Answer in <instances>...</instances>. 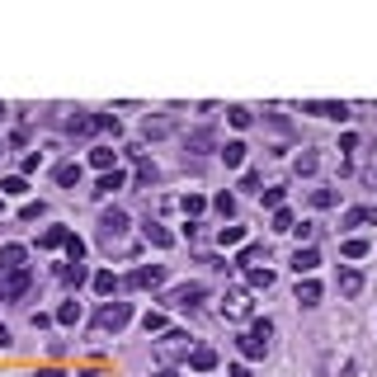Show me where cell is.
<instances>
[{
  "mask_svg": "<svg viewBox=\"0 0 377 377\" xmlns=\"http://www.w3.org/2000/svg\"><path fill=\"white\" fill-rule=\"evenodd\" d=\"M127 321H132V302H104L99 316H94V330H113V335H118Z\"/></svg>",
  "mask_w": 377,
  "mask_h": 377,
  "instance_id": "1",
  "label": "cell"
},
{
  "mask_svg": "<svg viewBox=\"0 0 377 377\" xmlns=\"http://www.w3.org/2000/svg\"><path fill=\"white\" fill-rule=\"evenodd\" d=\"M156 354H160L165 363H174V359H188V354H193V345H188L184 330H165V335H160V345H156Z\"/></svg>",
  "mask_w": 377,
  "mask_h": 377,
  "instance_id": "2",
  "label": "cell"
},
{
  "mask_svg": "<svg viewBox=\"0 0 377 377\" xmlns=\"http://www.w3.org/2000/svg\"><path fill=\"white\" fill-rule=\"evenodd\" d=\"M33 274L29 269H15V274H0V302H19L24 293H29Z\"/></svg>",
  "mask_w": 377,
  "mask_h": 377,
  "instance_id": "3",
  "label": "cell"
},
{
  "mask_svg": "<svg viewBox=\"0 0 377 377\" xmlns=\"http://www.w3.org/2000/svg\"><path fill=\"white\" fill-rule=\"evenodd\" d=\"M302 113H312V118H335V123H345L349 118V104H335V99H307Z\"/></svg>",
  "mask_w": 377,
  "mask_h": 377,
  "instance_id": "4",
  "label": "cell"
},
{
  "mask_svg": "<svg viewBox=\"0 0 377 377\" xmlns=\"http://www.w3.org/2000/svg\"><path fill=\"white\" fill-rule=\"evenodd\" d=\"M184 151H193V156L217 151V132H212V127H193V132H184Z\"/></svg>",
  "mask_w": 377,
  "mask_h": 377,
  "instance_id": "5",
  "label": "cell"
},
{
  "mask_svg": "<svg viewBox=\"0 0 377 377\" xmlns=\"http://www.w3.org/2000/svg\"><path fill=\"white\" fill-rule=\"evenodd\" d=\"M165 302H170V307H198V302H203V283H179V288L165 293Z\"/></svg>",
  "mask_w": 377,
  "mask_h": 377,
  "instance_id": "6",
  "label": "cell"
},
{
  "mask_svg": "<svg viewBox=\"0 0 377 377\" xmlns=\"http://www.w3.org/2000/svg\"><path fill=\"white\" fill-rule=\"evenodd\" d=\"M160 279H165V264H141V269H132V274H127L123 288H156Z\"/></svg>",
  "mask_w": 377,
  "mask_h": 377,
  "instance_id": "7",
  "label": "cell"
},
{
  "mask_svg": "<svg viewBox=\"0 0 377 377\" xmlns=\"http://www.w3.org/2000/svg\"><path fill=\"white\" fill-rule=\"evenodd\" d=\"M123 231H127V212L123 207H109V212L99 217V236H104V241H118Z\"/></svg>",
  "mask_w": 377,
  "mask_h": 377,
  "instance_id": "8",
  "label": "cell"
},
{
  "mask_svg": "<svg viewBox=\"0 0 377 377\" xmlns=\"http://www.w3.org/2000/svg\"><path fill=\"white\" fill-rule=\"evenodd\" d=\"M24 260H29V250H24L19 241L0 245V274H15V269H24Z\"/></svg>",
  "mask_w": 377,
  "mask_h": 377,
  "instance_id": "9",
  "label": "cell"
},
{
  "mask_svg": "<svg viewBox=\"0 0 377 377\" xmlns=\"http://www.w3.org/2000/svg\"><path fill=\"white\" fill-rule=\"evenodd\" d=\"M316 264H321L316 245H298V250H293V269H298V279H302V274L312 279V269H316Z\"/></svg>",
  "mask_w": 377,
  "mask_h": 377,
  "instance_id": "10",
  "label": "cell"
},
{
  "mask_svg": "<svg viewBox=\"0 0 377 377\" xmlns=\"http://www.w3.org/2000/svg\"><path fill=\"white\" fill-rule=\"evenodd\" d=\"M222 316H231V321L250 316V298H245V293H226V298H222Z\"/></svg>",
  "mask_w": 377,
  "mask_h": 377,
  "instance_id": "11",
  "label": "cell"
},
{
  "mask_svg": "<svg viewBox=\"0 0 377 377\" xmlns=\"http://www.w3.org/2000/svg\"><path fill=\"white\" fill-rule=\"evenodd\" d=\"M188 368H193V373H212V368H217V349L198 345L193 354H188Z\"/></svg>",
  "mask_w": 377,
  "mask_h": 377,
  "instance_id": "12",
  "label": "cell"
},
{
  "mask_svg": "<svg viewBox=\"0 0 377 377\" xmlns=\"http://www.w3.org/2000/svg\"><path fill=\"white\" fill-rule=\"evenodd\" d=\"M260 260H264V264H269V250H264V245H260V241H255V245H245V250L236 255V264L245 269V274H250V269H260Z\"/></svg>",
  "mask_w": 377,
  "mask_h": 377,
  "instance_id": "13",
  "label": "cell"
},
{
  "mask_svg": "<svg viewBox=\"0 0 377 377\" xmlns=\"http://www.w3.org/2000/svg\"><path fill=\"white\" fill-rule=\"evenodd\" d=\"M293 298H298L302 307H316V302H321V283H316V279H298V288H293Z\"/></svg>",
  "mask_w": 377,
  "mask_h": 377,
  "instance_id": "14",
  "label": "cell"
},
{
  "mask_svg": "<svg viewBox=\"0 0 377 377\" xmlns=\"http://www.w3.org/2000/svg\"><path fill=\"white\" fill-rule=\"evenodd\" d=\"M94 293H99V298H113V293H118V288H123V283H118V274H113V269H99V274H94Z\"/></svg>",
  "mask_w": 377,
  "mask_h": 377,
  "instance_id": "15",
  "label": "cell"
},
{
  "mask_svg": "<svg viewBox=\"0 0 377 377\" xmlns=\"http://www.w3.org/2000/svg\"><path fill=\"white\" fill-rule=\"evenodd\" d=\"M141 236H146V241H151V245H156V250H170V245H174V236L165 231V226H160V222H146V226H141Z\"/></svg>",
  "mask_w": 377,
  "mask_h": 377,
  "instance_id": "16",
  "label": "cell"
},
{
  "mask_svg": "<svg viewBox=\"0 0 377 377\" xmlns=\"http://www.w3.org/2000/svg\"><path fill=\"white\" fill-rule=\"evenodd\" d=\"M217 156L226 160V170H241V165H245V141H226Z\"/></svg>",
  "mask_w": 377,
  "mask_h": 377,
  "instance_id": "17",
  "label": "cell"
},
{
  "mask_svg": "<svg viewBox=\"0 0 377 377\" xmlns=\"http://www.w3.org/2000/svg\"><path fill=\"white\" fill-rule=\"evenodd\" d=\"M236 349H241L245 359H264V354H269V345H264V340H255V335H241V340H236Z\"/></svg>",
  "mask_w": 377,
  "mask_h": 377,
  "instance_id": "18",
  "label": "cell"
},
{
  "mask_svg": "<svg viewBox=\"0 0 377 377\" xmlns=\"http://www.w3.org/2000/svg\"><path fill=\"white\" fill-rule=\"evenodd\" d=\"M340 293H345V298H359L363 293V274L359 269H345V274H340Z\"/></svg>",
  "mask_w": 377,
  "mask_h": 377,
  "instance_id": "19",
  "label": "cell"
},
{
  "mask_svg": "<svg viewBox=\"0 0 377 377\" xmlns=\"http://www.w3.org/2000/svg\"><path fill=\"white\" fill-rule=\"evenodd\" d=\"M123 184H127V174H123V170H109V174H99V184H94V193H118Z\"/></svg>",
  "mask_w": 377,
  "mask_h": 377,
  "instance_id": "20",
  "label": "cell"
},
{
  "mask_svg": "<svg viewBox=\"0 0 377 377\" xmlns=\"http://www.w3.org/2000/svg\"><path fill=\"white\" fill-rule=\"evenodd\" d=\"M377 222V207H349L345 212V226H373Z\"/></svg>",
  "mask_w": 377,
  "mask_h": 377,
  "instance_id": "21",
  "label": "cell"
},
{
  "mask_svg": "<svg viewBox=\"0 0 377 377\" xmlns=\"http://www.w3.org/2000/svg\"><path fill=\"white\" fill-rule=\"evenodd\" d=\"M29 184H24V174H10V179H0V198H24Z\"/></svg>",
  "mask_w": 377,
  "mask_h": 377,
  "instance_id": "22",
  "label": "cell"
},
{
  "mask_svg": "<svg viewBox=\"0 0 377 377\" xmlns=\"http://www.w3.org/2000/svg\"><path fill=\"white\" fill-rule=\"evenodd\" d=\"M90 165H94V170H99V174L118 170V165H113V151H109V146H94V151H90Z\"/></svg>",
  "mask_w": 377,
  "mask_h": 377,
  "instance_id": "23",
  "label": "cell"
},
{
  "mask_svg": "<svg viewBox=\"0 0 377 377\" xmlns=\"http://www.w3.org/2000/svg\"><path fill=\"white\" fill-rule=\"evenodd\" d=\"M66 236H71L66 226H47V231L38 236V245H43V250H57V245H66Z\"/></svg>",
  "mask_w": 377,
  "mask_h": 377,
  "instance_id": "24",
  "label": "cell"
},
{
  "mask_svg": "<svg viewBox=\"0 0 377 377\" xmlns=\"http://www.w3.org/2000/svg\"><path fill=\"white\" fill-rule=\"evenodd\" d=\"M66 132H76V137H90V132H94V113H76V118H66Z\"/></svg>",
  "mask_w": 377,
  "mask_h": 377,
  "instance_id": "25",
  "label": "cell"
},
{
  "mask_svg": "<svg viewBox=\"0 0 377 377\" xmlns=\"http://www.w3.org/2000/svg\"><path fill=\"white\" fill-rule=\"evenodd\" d=\"M57 184H80V160H66V165H57Z\"/></svg>",
  "mask_w": 377,
  "mask_h": 377,
  "instance_id": "26",
  "label": "cell"
},
{
  "mask_svg": "<svg viewBox=\"0 0 377 377\" xmlns=\"http://www.w3.org/2000/svg\"><path fill=\"white\" fill-rule=\"evenodd\" d=\"M340 250H345V260H363V255H368V241H363V236H349Z\"/></svg>",
  "mask_w": 377,
  "mask_h": 377,
  "instance_id": "27",
  "label": "cell"
},
{
  "mask_svg": "<svg viewBox=\"0 0 377 377\" xmlns=\"http://www.w3.org/2000/svg\"><path fill=\"white\" fill-rule=\"evenodd\" d=\"M57 321H62V326H76V321H80V302L76 298L62 302V307H57Z\"/></svg>",
  "mask_w": 377,
  "mask_h": 377,
  "instance_id": "28",
  "label": "cell"
},
{
  "mask_svg": "<svg viewBox=\"0 0 377 377\" xmlns=\"http://www.w3.org/2000/svg\"><path fill=\"white\" fill-rule=\"evenodd\" d=\"M66 260L71 264H85V241L80 236H66Z\"/></svg>",
  "mask_w": 377,
  "mask_h": 377,
  "instance_id": "29",
  "label": "cell"
},
{
  "mask_svg": "<svg viewBox=\"0 0 377 377\" xmlns=\"http://www.w3.org/2000/svg\"><path fill=\"white\" fill-rule=\"evenodd\" d=\"M316 165H321V156H316V151H302V156L293 160V170H298V174H316Z\"/></svg>",
  "mask_w": 377,
  "mask_h": 377,
  "instance_id": "30",
  "label": "cell"
},
{
  "mask_svg": "<svg viewBox=\"0 0 377 377\" xmlns=\"http://www.w3.org/2000/svg\"><path fill=\"white\" fill-rule=\"evenodd\" d=\"M335 203H340L335 188H312V207H335Z\"/></svg>",
  "mask_w": 377,
  "mask_h": 377,
  "instance_id": "31",
  "label": "cell"
},
{
  "mask_svg": "<svg viewBox=\"0 0 377 377\" xmlns=\"http://www.w3.org/2000/svg\"><path fill=\"white\" fill-rule=\"evenodd\" d=\"M217 241H222V245H241V241H245V226H236V222H231V226H222V231H217Z\"/></svg>",
  "mask_w": 377,
  "mask_h": 377,
  "instance_id": "32",
  "label": "cell"
},
{
  "mask_svg": "<svg viewBox=\"0 0 377 377\" xmlns=\"http://www.w3.org/2000/svg\"><path fill=\"white\" fill-rule=\"evenodd\" d=\"M226 118H231V127H250V118H255V113L245 109V104H231V109H226Z\"/></svg>",
  "mask_w": 377,
  "mask_h": 377,
  "instance_id": "33",
  "label": "cell"
},
{
  "mask_svg": "<svg viewBox=\"0 0 377 377\" xmlns=\"http://www.w3.org/2000/svg\"><path fill=\"white\" fill-rule=\"evenodd\" d=\"M141 132H146V137H165V132H170V118H146Z\"/></svg>",
  "mask_w": 377,
  "mask_h": 377,
  "instance_id": "34",
  "label": "cell"
},
{
  "mask_svg": "<svg viewBox=\"0 0 377 377\" xmlns=\"http://www.w3.org/2000/svg\"><path fill=\"white\" fill-rule=\"evenodd\" d=\"M179 207H184L188 217H198V212L207 207V198H203V193H184V203H179Z\"/></svg>",
  "mask_w": 377,
  "mask_h": 377,
  "instance_id": "35",
  "label": "cell"
},
{
  "mask_svg": "<svg viewBox=\"0 0 377 377\" xmlns=\"http://www.w3.org/2000/svg\"><path fill=\"white\" fill-rule=\"evenodd\" d=\"M293 226H298V217H293L288 207H279V212H274V231H293Z\"/></svg>",
  "mask_w": 377,
  "mask_h": 377,
  "instance_id": "36",
  "label": "cell"
},
{
  "mask_svg": "<svg viewBox=\"0 0 377 377\" xmlns=\"http://www.w3.org/2000/svg\"><path fill=\"white\" fill-rule=\"evenodd\" d=\"M141 326H146V335H160V330H165V316H160V312H146V316H141Z\"/></svg>",
  "mask_w": 377,
  "mask_h": 377,
  "instance_id": "37",
  "label": "cell"
},
{
  "mask_svg": "<svg viewBox=\"0 0 377 377\" xmlns=\"http://www.w3.org/2000/svg\"><path fill=\"white\" fill-rule=\"evenodd\" d=\"M293 236H298V245H312V236H316V222H298V226H293Z\"/></svg>",
  "mask_w": 377,
  "mask_h": 377,
  "instance_id": "38",
  "label": "cell"
},
{
  "mask_svg": "<svg viewBox=\"0 0 377 377\" xmlns=\"http://www.w3.org/2000/svg\"><path fill=\"white\" fill-rule=\"evenodd\" d=\"M250 288H274V269H250Z\"/></svg>",
  "mask_w": 377,
  "mask_h": 377,
  "instance_id": "39",
  "label": "cell"
},
{
  "mask_svg": "<svg viewBox=\"0 0 377 377\" xmlns=\"http://www.w3.org/2000/svg\"><path fill=\"white\" fill-rule=\"evenodd\" d=\"M260 198H264V207L279 212V207H283V188H260Z\"/></svg>",
  "mask_w": 377,
  "mask_h": 377,
  "instance_id": "40",
  "label": "cell"
},
{
  "mask_svg": "<svg viewBox=\"0 0 377 377\" xmlns=\"http://www.w3.org/2000/svg\"><path fill=\"white\" fill-rule=\"evenodd\" d=\"M62 279H66V283H76V288H80V283H85V264H66V269H62Z\"/></svg>",
  "mask_w": 377,
  "mask_h": 377,
  "instance_id": "41",
  "label": "cell"
},
{
  "mask_svg": "<svg viewBox=\"0 0 377 377\" xmlns=\"http://www.w3.org/2000/svg\"><path fill=\"white\" fill-rule=\"evenodd\" d=\"M94 127H104V132L118 137V118H113V113H94Z\"/></svg>",
  "mask_w": 377,
  "mask_h": 377,
  "instance_id": "42",
  "label": "cell"
},
{
  "mask_svg": "<svg viewBox=\"0 0 377 377\" xmlns=\"http://www.w3.org/2000/svg\"><path fill=\"white\" fill-rule=\"evenodd\" d=\"M212 203H217V212H222V217H231V212H236V198H231V193H217Z\"/></svg>",
  "mask_w": 377,
  "mask_h": 377,
  "instance_id": "43",
  "label": "cell"
},
{
  "mask_svg": "<svg viewBox=\"0 0 377 377\" xmlns=\"http://www.w3.org/2000/svg\"><path fill=\"white\" fill-rule=\"evenodd\" d=\"M250 335H255V340H264V345H269V335H274V321H255V326H250Z\"/></svg>",
  "mask_w": 377,
  "mask_h": 377,
  "instance_id": "44",
  "label": "cell"
},
{
  "mask_svg": "<svg viewBox=\"0 0 377 377\" xmlns=\"http://www.w3.org/2000/svg\"><path fill=\"white\" fill-rule=\"evenodd\" d=\"M19 217H24V222H33V217H43V203H24V207H19Z\"/></svg>",
  "mask_w": 377,
  "mask_h": 377,
  "instance_id": "45",
  "label": "cell"
},
{
  "mask_svg": "<svg viewBox=\"0 0 377 377\" xmlns=\"http://www.w3.org/2000/svg\"><path fill=\"white\" fill-rule=\"evenodd\" d=\"M151 179H156V165H146V160H141V170H137V184H151Z\"/></svg>",
  "mask_w": 377,
  "mask_h": 377,
  "instance_id": "46",
  "label": "cell"
},
{
  "mask_svg": "<svg viewBox=\"0 0 377 377\" xmlns=\"http://www.w3.org/2000/svg\"><path fill=\"white\" fill-rule=\"evenodd\" d=\"M241 188H260V170H245V174H241Z\"/></svg>",
  "mask_w": 377,
  "mask_h": 377,
  "instance_id": "47",
  "label": "cell"
},
{
  "mask_svg": "<svg viewBox=\"0 0 377 377\" xmlns=\"http://www.w3.org/2000/svg\"><path fill=\"white\" fill-rule=\"evenodd\" d=\"M226 377H250V373H245V363H231V368H226Z\"/></svg>",
  "mask_w": 377,
  "mask_h": 377,
  "instance_id": "48",
  "label": "cell"
},
{
  "mask_svg": "<svg viewBox=\"0 0 377 377\" xmlns=\"http://www.w3.org/2000/svg\"><path fill=\"white\" fill-rule=\"evenodd\" d=\"M38 377H66V373H62V368H43Z\"/></svg>",
  "mask_w": 377,
  "mask_h": 377,
  "instance_id": "49",
  "label": "cell"
},
{
  "mask_svg": "<svg viewBox=\"0 0 377 377\" xmlns=\"http://www.w3.org/2000/svg\"><path fill=\"white\" fill-rule=\"evenodd\" d=\"M5 345H10V330H5V326H0V349H5Z\"/></svg>",
  "mask_w": 377,
  "mask_h": 377,
  "instance_id": "50",
  "label": "cell"
},
{
  "mask_svg": "<svg viewBox=\"0 0 377 377\" xmlns=\"http://www.w3.org/2000/svg\"><path fill=\"white\" fill-rule=\"evenodd\" d=\"M151 377H174V373H170V368H156V373H151Z\"/></svg>",
  "mask_w": 377,
  "mask_h": 377,
  "instance_id": "51",
  "label": "cell"
},
{
  "mask_svg": "<svg viewBox=\"0 0 377 377\" xmlns=\"http://www.w3.org/2000/svg\"><path fill=\"white\" fill-rule=\"evenodd\" d=\"M80 377H99V373H80Z\"/></svg>",
  "mask_w": 377,
  "mask_h": 377,
  "instance_id": "52",
  "label": "cell"
},
{
  "mask_svg": "<svg viewBox=\"0 0 377 377\" xmlns=\"http://www.w3.org/2000/svg\"><path fill=\"white\" fill-rule=\"evenodd\" d=\"M0 118H5V104H0Z\"/></svg>",
  "mask_w": 377,
  "mask_h": 377,
  "instance_id": "53",
  "label": "cell"
},
{
  "mask_svg": "<svg viewBox=\"0 0 377 377\" xmlns=\"http://www.w3.org/2000/svg\"><path fill=\"white\" fill-rule=\"evenodd\" d=\"M373 184H377V170H373Z\"/></svg>",
  "mask_w": 377,
  "mask_h": 377,
  "instance_id": "54",
  "label": "cell"
},
{
  "mask_svg": "<svg viewBox=\"0 0 377 377\" xmlns=\"http://www.w3.org/2000/svg\"><path fill=\"white\" fill-rule=\"evenodd\" d=\"M0 156H5V146H0Z\"/></svg>",
  "mask_w": 377,
  "mask_h": 377,
  "instance_id": "55",
  "label": "cell"
}]
</instances>
